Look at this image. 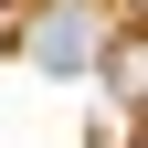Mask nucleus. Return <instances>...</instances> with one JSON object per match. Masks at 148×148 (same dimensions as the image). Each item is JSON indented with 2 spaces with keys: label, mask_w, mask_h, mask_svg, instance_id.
<instances>
[{
  "label": "nucleus",
  "mask_w": 148,
  "mask_h": 148,
  "mask_svg": "<svg viewBox=\"0 0 148 148\" xmlns=\"http://www.w3.org/2000/svg\"><path fill=\"white\" fill-rule=\"evenodd\" d=\"M106 32H116V21L74 0V11H42V21H32V42H21V53H32L42 74H85V64H95V42H106Z\"/></svg>",
  "instance_id": "nucleus-1"
},
{
  "label": "nucleus",
  "mask_w": 148,
  "mask_h": 148,
  "mask_svg": "<svg viewBox=\"0 0 148 148\" xmlns=\"http://www.w3.org/2000/svg\"><path fill=\"white\" fill-rule=\"evenodd\" d=\"M95 64H106V85H116V106H138V95H148V42H138L127 21L95 42Z\"/></svg>",
  "instance_id": "nucleus-2"
}]
</instances>
